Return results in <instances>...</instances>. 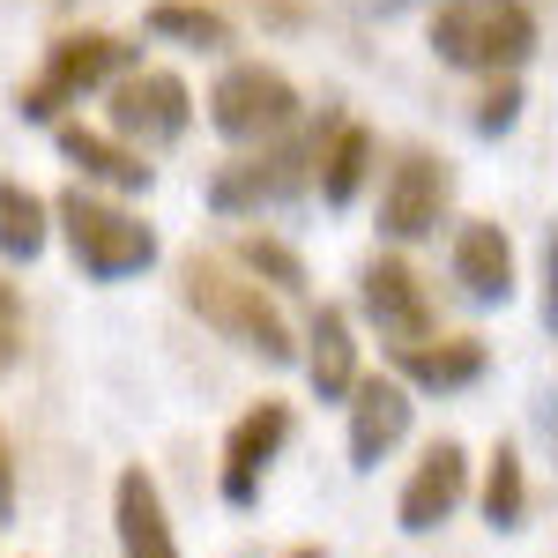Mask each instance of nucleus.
Masks as SVG:
<instances>
[{
  "instance_id": "nucleus-1",
  "label": "nucleus",
  "mask_w": 558,
  "mask_h": 558,
  "mask_svg": "<svg viewBox=\"0 0 558 558\" xmlns=\"http://www.w3.org/2000/svg\"><path fill=\"white\" fill-rule=\"evenodd\" d=\"M179 299L194 305V313L209 320L223 343L254 350V357H268V365H291V357H299L291 320H283V313H276V299L260 291L246 268H231V260L186 254V260H179Z\"/></svg>"
},
{
  "instance_id": "nucleus-2",
  "label": "nucleus",
  "mask_w": 558,
  "mask_h": 558,
  "mask_svg": "<svg viewBox=\"0 0 558 558\" xmlns=\"http://www.w3.org/2000/svg\"><path fill=\"white\" fill-rule=\"evenodd\" d=\"M425 38L439 52V68L514 83V68L536 52V8L529 0H439Z\"/></svg>"
},
{
  "instance_id": "nucleus-3",
  "label": "nucleus",
  "mask_w": 558,
  "mask_h": 558,
  "mask_svg": "<svg viewBox=\"0 0 558 558\" xmlns=\"http://www.w3.org/2000/svg\"><path fill=\"white\" fill-rule=\"evenodd\" d=\"M52 223H60V239H68V254H75V268H83L89 283H128L142 268H157V254H165L157 231L134 209L105 202L97 186H68L52 202Z\"/></svg>"
},
{
  "instance_id": "nucleus-4",
  "label": "nucleus",
  "mask_w": 558,
  "mask_h": 558,
  "mask_svg": "<svg viewBox=\"0 0 558 558\" xmlns=\"http://www.w3.org/2000/svg\"><path fill=\"white\" fill-rule=\"evenodd\" d=\"M120 75H134V45L128 38H112V31H68V38L45 45V68L15 89V112L38 120V128H60L68 105L105 97Z\"/></svg>"
},
{
  "instance_id": "nucleus-5",
  "label": "nucleus",
  "mask_w": 558,
  "mask_h": 558,
  "mask_svg": "<svg viewBox=\"0 0 558 558\" xmlns=\"http://www.w3.org/2000/svg\"><path fill=\"white\" fill-rule=\"evenodd\" d=\"M209 128L239 149H268V142H283L299 128V89L268 60H231L209 89Z\"/></svg>"
},
{
  "instance_id": "nucleus-6",
  "label": "nucleus",
  "mask_w": 558,
  "mask_h": 558,
  "mask_svg": "<svg viewBox=\"0 0 558 558\" xmlns=\"http://www.w3.org/2000/svg\"><path fill=\"white\" fill-rule=\"evenodd\" d=\"M320 134H283V142H268L260 157H239V165H223L209 179V209L216 216H254V209H283V202H299L305 186H320Z\"/></svg>"
},
{
  "instance_id": "nucleus-7",
  "label": "nucleus",
  "mask_w": 558,
  "mask_h": 558,
  "mask_svg": "<svg viewBox=\"0 0 558 558\" xmlns=\"http://www.w3.org/2000/svg\"><path fill=\"white\" fill-rule=\"evenodd\" d=\"M105 120L142 157L149 149H172L179 134L194 128V89L179 83L172 68H134V75H120V83L105 89Z\"/></svg>"
},
{
  "instance_id": "nucleus-8",
  "label": "nucleus",
  "mask_w": 558,
  "mask_h": 558,
  "mask_svg": "<svg viewBox=\"0 0 558 558\" xmlns=\"http://www.w3.org/2000/svg\"><path fill=\"white\" fill-rule=\"evenodd\" d=\"M357 313L380 328L387 350H417L439 336V313H432L425 283H417V268L395 254H373L365 268H357Z\"/></svg>"
},
{
  "instance_id": "nucleus-9",
  "label": "nucleus",
  "mask_w": 558,
  "mask_h": 558,
  "mask_svg": "<svg viewBox=\"0 0 558 558\" xmlns=\"http://www.w3.org/2000/svg\"><path fill=\"white\" fill-rule=\"evenodd\" d=\"M454 202V172H447V157H432V149H402L395 157V172L380 179V231L395 246H417L439 231V216Z\"/></svg>"
},
{
  "instance_id": "nucleus-10",
  "label": "nucleus",
  "mask_w": 558,
  "mask_h": 558,
  "mask_svg": "<svg viewBox=\"0 0 558 558\" xmlns=\"http://www.w3.org/2000/svg\"><path fill=\"white\" fill-rule=\"evenodd\" d=\"M291 447V410L283 402H254L239 425L223 432V507H254L260 499V476L276 470V454Z\"/></svg>"
},
{
  "instance_id": "nucleus-11",
  "label": "nucleus",
  "mask_w": 558,
  "mask_h": 558,
  "mask_svg": "<svg viewBox=\"0 0 558 558\" xmlns=\"http://www.w3.org/2000/svg\"><path fill=\"white\" fill-rule=\"evenodd\" d=\"M462 499H470V454H462L454 439H439V447H425V462L410 470L402 499H395V521H402L410 536H432L439 521H454Z\"/></svg>"
},
{
  "instance_id": "nucleus-12",
  "label": "nucleus",
  "mask_w": 558,
  "mask_h": 558,
  "mask_svg": "<svg viewBox=\"0 0 558 558\" xmlns=\"http://www.w3.org/2000/svg\"><path fill=\"white\" fill-rule=\"evenodd\" d=\"M410 432V387L402 380H357L350 387V470H380L387 447H402Z\"/></svg>"
},
{
  "instance_id": "nucleus-13",
  "label": "nucleus",
  "mask_w": 558,
  "mask_h": 558,
  "mask_svg": "<svg viewBox=\"0 0 558 558\" xmlns=\"http://www.w3.org/2000/svg\"><path fill=\"white\" fill-rule=\"evenodd\" d=\"M112 536H120V558H179V536L165 521V492L149 470H120L112 484Z\"/></svg>"
},
{
  "instance_id": "nucleus-14",
  "label": "nucleus",
  "mask_w": 558,
  "mask_h": 558,
  "mask_svg": "<svg viewBox=\"0 0 558 558\" xmlns=\"http://www.w3.org/2000/svg\"><path fill=\"white\" fill-rule=\"evenodd\" d=\"M52 142H60V157L83 172V186H120V194H149V179H157V165H142V149H128L120 134H97L83 128V120H60L52 128Z\"/></svg>"
},
{
  "instance_id": "nucleus-15",
  "label": "nucleus",
  "mask_w": 558,
  "mask_h": 558,
  "mask_svg": "<svg viewBox=\"0 0 558 558\" xmlns=\"http://www.w3.org/2000/svg\"><path fill=\"white\" fill-rule=\"evenodd\" d=\"M454 283L476 305H507L514 299V239L499 223H462L454 231Z\"/></svg>"
},
{
  "instance_id": "nucleus-16",
  "label": "nucleus",
  "mask_w": 558,
  "mask_h": 558,
  "mask_svg": "<svg viewBox=\"0 0 558 558\" xmlns=\"http://www.w3.org/2000/svg\"><path fill=\"white\" fill-rule=\"evenodd\" d=\"M305 373H313V387H320V402H350V387L365 380L357 373V343H350V313L343 305H320L313 313V328H305Z\"/></svg>"
},
{
  "instance_id": "nucleus-17",
  "label": "nucleus",
  "mask_w": 558,
  "mask_h": 558,
  "mask_svg": "<svg viewBox=\"0 0 558 558\" xmlns=\"http://www.w3.org/2000/svg\"><path fill=\"white\" fill-rule=\"evenodd\" d=\"M395 365H402V387H432V395H454V387H476L484 380V343L476 336H432V343H417V350H395Z\"/></svg>"
},
{
  "instance_id": "nucleus-18",
  "label": "nucleus",
  "mask_w": 558,
  "mask_h": 558,
  "mask_svg": "<svg viewBox=\"0 0 558 558\" xmlns=\"http://www.w3.org/2000/svg\"><path fill=\"white\" fill-rule=\"evenodd\" d=\"M149 38L186 45V52H231L239 31H231L223 8H202V0H157V8H149Z\"/></svg>"
},
{
  "instance_id": "nucleus-19",
  "label": "nucleus",
  "mask_w": 558,
  "mask_h": 558,
  "mask_svg": "<svg viewBox=\"0 0 558 558\" xmlns=\"http://www.w3.org/2000/svg\"><path fill=\"white\" fill-rule=\"evenodd\" d=\"M365 179H373V134L357 128V120H343V128L328 134V149H320V202L350 209L365 194Z\"/></svg>"
},
{
  "instance_id": "nucleus-20",
  "label": "nucleus",
  "mask_w": 558,
  "mask_h": 558,
  "mask_svg": "<svg viewBox=\"0 0 558 558\" xmlns=\"http://www.w3.org/2000/svg\"><path fill=\"white\" fill-rule=\"evenodd\" d=\"M52 239V202L23 179H0V260H38Z\"/></svg>"
},
{
  "instance_id": "nucleus-21",
  "label": "nucleus",
  "mask_w": 558,
  "mask_h": 558,
  "mask_svg": "<svg viewBox=\"0 0 558 558\" xmlns=\"http://www.w3.org/2000/svg\"><path fill=\"white\" fill-rule=\"evenodd\" d=\"M521 514H529L521 447H514V439H499V447H492V462H484V521H492V529H521Z\"/></svg>"
},
{
  "instance_id": "nucleus-22",
  "label": "nucleus",
  "mask_w": 558,
  "mask_h": 558,
  "mask_svg": "<svg viewBox=\"0 0 558 558\" xmlns=\"http://www.w3.org/2000/svg\"><path fill=\"white\" fill-rule=\"evenodd\" d=\"M231 260L254 276V283H276V291H305V260L283 246V239H239Z\"/></svg>"
},
{
  "instance_id": "nucleus-23",
  "label": "nucleus",
  "mask_w": 558,
  "mask_h": 558,
  "mask_svg": "<svg viewBox=\"0 0 558 558\" xmlns=\"http://www.w3.org/2000/svg\"><path fill=\"white\" fill-rule=\"evenodd\" d=\"M23 365V291L0 276V380Z\"/></svg>"
},
{
  "instance_id": "nucleus-24",
  "label": "nucleus",
  "mask_w": 558,
  "mask_h": 558,
  "mask_svg": "<svg viewBox=\"0 0 558 558\" xmlns=\"http://www.w3.org/2000/svg\"><path fill=\"white\" fill-rule=\"evenodd\" d=\"M521 120V83H492L476 97V134H507Z\"/></svg>"
},
{
  "instance_id": "nucleus-25",
  "label": "nucleus",
  "mask_w": 558,
  "mask_h": 558,
  "mask_svg": "<svg viewBox=\"0 0 558 558\" xmlns=\"http://www.w3.org/2000/svg\"><path fill=\"white\" fill-rule=\"evenodd\" d=\"M544 328L558 336V231L544 239Z\"/></svg>"
},
{
  "instance_id": "nucleus-26",
  "label": "nucleus",
  "mask_w": 558,
  "mask_h": 558,
  "mask_svg": "<svg viewBox=\"0 0 558 558\" xmlns=\"http://www.w3.org/2000/svg\"><path fill=\"white\" fill-rule=\"evenodd\" d=\"M0 521H15V454H8V439H0Z\"/></svg>"
},
{
  "instance_id": "nucleus-27",
  "label": "nucleus",
  "mask_w": 558,
  "mask_h": 558,
  "mask_svg": "<svg viewBox=\"0 0 558 558\" xmlns=\"http://www.w3.org/2000/svg\"><path fill=\"white\" fill-rule=\"evenodd\" d=\"M291 558H320V551H313V544H305V551H291Z\"/></svg>"
}]
</instances>
